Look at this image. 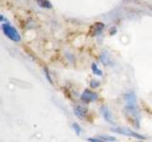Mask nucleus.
Returning <instances> with one entry per match:
<instances>
[{
  "label": "nucleus",
  "mask_w": 152,
  "mask_h": 142,
  "mask_svg": "<svg viewBox=\"0 0 152 142\" xmlns=\"http://www.w3.org/2000/svg\"><path fill=\"white\" fill-rule=\"evenodd\" d=\"M111 132H114V133H117V134H120V135H126V136H131V137H134V138H137V139H141V140H144L145 139V136L142 135L140 134H138V133L132 131V130H129L128 128H123V127H114V128H111Z\"/></svg>",
  "instance_id": "obj_2"
},
{
  "label": "nucleus",
  "mask_w": 152,
  "mask_h": 142,
  "mask_svg": "<svg viewBox=\"0 0 152 142\" xmlns=\"http://www.w3.org/2000/svg\"><path fill=\"white\" fill-rule=\"evenodd\" d=\"M81 99L85 102H92L98 99V95L91 90H85V91L81 95Z\"/></svg>",
  "instance_id": "obj_3"
},
{
  "label": "nucleus",
  "mask_w": 152,
  "mask_h": 142,
  "mask_svg": "<svg viewBox=\"0 0 152 142\" xmlns=\"http://www.w3.org/2000/svg\"><path fill=\"white\" fill-rule=\"evenodd\" d=\"M45 73H46V75H47V78H48V80H49V82H50V83H52V82H51V79H50V77L49 69H48L47 67H45Z\"/></svg>",
  "instance_id": "obj_14"
},
{
  "label": "nucleus",
  "mask_w": 152,
  "mask_h": 142,
  "mask_svg": "<svg viewBox=\"0 0 152 142\" xmlns=\"http://www.w3.org/2000/svg\"><path fill=\"white\" fill-rule=\"evenodd\" d=\"M74 114L81 118H86V117H87V111L81 106H76L74 108Z\"/></svg>",
  "instance_id": "obj_6"
},
{
  "label": "nucleus",
  "mask_w": 152,
  "mask_h": 142,
  "mask_svg": "<svg viewBox=\"0 0 152 142\" xmlns=\"http://www.w3.org/2000/svg\"><path fill=\"white\" fill-rule=\"evenodd\" d=\"M100 139H102L104 142H111V141H116V137L112 135H98Z\"/></svg>",
  "instance_id": "obj_9"
},
{
  "label": "nucleus",
  "mask_w": 152,
  "mask_h": 142,
  "mask_svg": "<svg viewBox=\"0 0 152 142\" xmlns=\"http://www.w3.org/2000/svg\"><path fill=\"white\" fill-rule=\"evenodd\" d=\"M104 28V25L101 22H97V23H94L93 25L90 27V30H89V35L95 37L97 36L98 34L102 32V30Z\"/></svg>",
  "instance_id": "obj_4"
},
{
  "label": "nucleus",
  "mask_w": 152,
  "mask_h": 142,
  "mask_svg": "<svg viewBox=\"0 0 152 142\" xmlns=\"http://www.w3.org/2000/svg\"><path fill=\"white\" fill-rule=\"evenodd\" d=\"M36 3L38 6L43 9H51L52 8V5L49 0H36Z\"/></svg>",
  "instance_id": "obj_8"
},
{
  "label": "nucleus",
  "mask_w": 152,
  "mask_h": 142,
  "mask_svg": "<svg viewBox=\"0 0 152 142\" xmlns=\"http://www.w3.org/2000/svg\"><path fill=\"white\" fill-rule=\"evenodd\" d=\"M100 61H101V63L104 65H109L111 64V59L109 58V56L107 53L106 52H104L101 55H100Z\"/></svg>",
  "instance_id": "obj_7"
},
{
  "label": "nucleus",
  "mask_w": 152,
  "mask_h": 142,
  "mask_svg": "<svg viewBox=\"0 0 152 142\" xmlns=\"http://www.w3.org/2000/svg\"><path fill=\"white\" fill-rule=\"evenodd\" d=\"M101 113L104 117V118L106 120V121H107L108 123H113V120H112V115H111V112L109 111V109L107 106L106 105H103L101 107Z\"/></svg>",
  "instance_id": "obj_5"
},
{
  "label": "nucleus",
  "mask_w": 152,
  "mask_h": 142,
  "mask_svg": "<svg viewBox=\"0 0 152 142\" xmlns=\"http://www.w3.org/2000/svg\"><path fill=\"white\" fill-rule=\"evenodd\" d=\"M88 142H104V141H103L102 139H100L99 137H97V138H94V137H89V138H88Z\"/></svg>",
  "instance_id": "obj_13"
},
{
  "label": "nucleus",
  "mask_w": 152,
  "mask_h": 142,
  "mask_svg": "<svg viewBox=\"0 0 152 142\" xmlns=\"http://www.w3.org/2000/svg\"><path fill=\"white\" fill-rule=\"evenodd\" d=\"M91 69H92V72H93V74H95L96 76H103V71L101 70V69H99V67L97 66V64H95V63H93L92 64H91Z\"/></svg>",
  "instance_id": "obj_10"
},
{
  "label": "nucleus",
  "mask_w": 152,
  "mask_h": 142,
  "mask_svg": "<svg viewBox=\"0 0 152 142\" xmlns=\"http://www.w3.org/2000/svg\"><path fill=\"white\" fill-rule=\"evenodd\" d=\"M99 85H100V82H98V80H92L91 82H90V86H91V88H97Z\"/></svg>",
  "instance_id": "obj_12"
},
{
  "label": "nucleus",
  "mask_w": 152,
  "mask_h": 142,
  "mask_svg": "<svg viewBox=\"0 0 152 142\" xmlns=\"http://www.w3.org/2000/svg\"><path fill=\"white\" fill-rule=\"evenodd\" d=\"M2 30L3 33L5 34V36H7L10 40H12L13 42H20L21 40V36L19 34V32L17 31V30L14 27H12L10 23H4L2 24Z\"/></svg>",
  "instance_id": "obj_1"
},
{
  "label": "nucleus",
  "mask_w": 152,
  "mask_h": 142,
  "mask_svg": "<svg viewBox=\"0 0 152 142\" xmlns=\"http://www.w3.org/2000/svg\"><path fill=\"white\" fill-rule=\"evenodd\" d=\"M72 128H73V130L75 131L76 135H78L81 134V132H82V129H81V127L79 126L78 123H76V122H74L73 124H72Z\"/></svg>",
  "instance_id": "obj_11"
}]
</instances>
